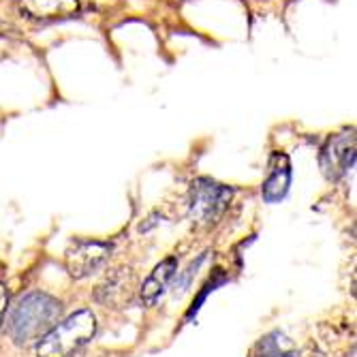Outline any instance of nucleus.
Returning a JSON list of instances; mask_svg holds the SVG:
<instances>
[{"instance_id":"nucleus-3","label":"nucleus","mask_w":357,"mask_h":357,"mask_svg":"<svg viewBox=\"0 0 357 357\" xmlns=\"http://www.w3.org/2000/svg\"><path fill=\"white\" fill-rule=\"evenodd\" d=\"M234 190L225 184H218L210 178H197L190 184V192H188V208H190V216L210 225L214 220L220 218V214L227 210L231 202Z\"/></svg>"},{"instance_id":"nucleus-7","label":"nucleus","mask_w":357,"mask_h":357,"mask_svg":"<svg viewBox=\"0 0 357 357\" xmlns=\"http://www.w3.org/2000/svg\"><path fill=\"white\" fill-rule=\"evenodd\" d=\"M20 9L30 20H64L79 11V0H20Z\"/></svg>"},{"instance_id":"nucleus-9","label":"nucleus","mask_w":357,"mask_h":357,"mask_svg":"<svg viewBox=\"0 0 357 357\" xmlns=\"http://www.w3.org/2000/svg\"><path fill=\"white\" fill-rule=\"evenodd\" d=\"M259 357H294L296 351L289 347L287 338L280 332H272L270 336H266L261 342L257 344Z\"/></svg>"},{"instance_id":"nucleus-2","label":"nucleus","mask_w":357,"mask_h":357,"mask_svg":"<svg viewBox=\"0 0 357 357\" xmlns=\"http://www.w3.org/2000/svg\"><path fill=\"white\" fill-rule=\"evenodd\" d=\"M96 334V319L90 310L69 314L39 340L37 357H75Z\"/></svg>"},{"instance_id":"nucleus-4","label":"nucleus","mask_w":357,"mask_h":357,"mask_svg":"<svg viewBox=\"0 0 357 357\" xmlns=\"http://www.w3.org/2000/svg\"><path fill=\"white\" fill-rule=\"evenodd\" d=\"M112 255V244L107 242H92V240H79L75 242L67 255H64V264L73 278L82 280L99 272Z\"/></svg>"},{"instance_id":"nucleus-5","label":"nucleus","mask_w":357,"mask_h":357,"mask_svg":"<svg viewBox=\"0 0 357 357\" xmlns=\"http://www.w3.org/2000/svg\"><path fill=\"white\" fill-rule=\"evenodd\" d=\"M321 169L330 180H340L355 165V133L342 131L328 139L319 156Z\"/></svg>"},{"instance_id":"nucleus-6","label":"nucleus","mask_w":357,"mask_h":357,"mask_svg":"<svg viewBox=\"0 0 357 357\" xmlns=\"http://www.w3.org/2000/svg\"><path fill=\"white\" fill-rule=\"evenodd\" d=\"M291 188V160L284 152H272L268 163V178L261 186L266 204H278L287 197Z\"/></svg>"},{"instance_id":"nucleus-10","label":"nucleus","mask_w":357,"mask_h":357,"mask_svg":"<svg viewBox=\"0 0 357 357\" xmlns=\"http://www.w3.org/2000/svg\"><path fill=\"white\" fill-rule=\"evenodd\" d=\"M7 306H9V291L5 282H0V326H3V321H5Z\"/></svg>"},{"instance_id":"nucleus-1","label":"nucleus","mask_w":357,"mask_h":357,"mask_svg":"<svg viewBox=\"0 0 357 357\" xmlns=\"http://www.w3.org/2000/svg\"><path fill=\"white\" fill-rule=\"evenodd\" d=\"M62 312V304L41 291H32L24 296L9 321V334L15 344L28 347L41 340L56 323Z\"/></svg>"},{"instance_id":"nucleus-8","label":"nucleus","mask_w":357,"mask_h":357,"mask_svg":"<svg viewBox=\"0 0 357 357\" xmlns=\"http://www.w3.org/2000/svg\"><path fill=\"white\" fill-rule=\"evenodd\" d=\"M176 270H178L176 257H167L148 274V278L142 284V302L146 306H152L160 296H163V291L167 289V284L174 278Z\"/></svg>"}]
</instances>
